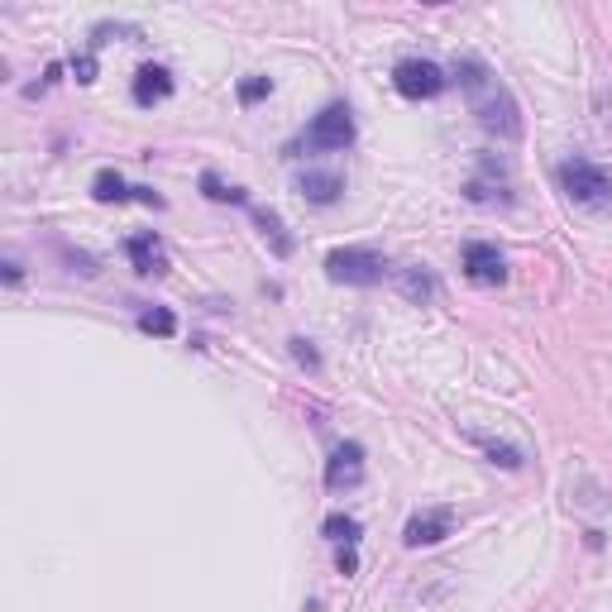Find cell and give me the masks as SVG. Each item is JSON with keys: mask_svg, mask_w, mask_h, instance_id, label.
Wrapping results in <instances>:
<instances>
[{"mask_svg": "<svg viewBox=\"0 0 612 612\" xmlns=\"http://www.w3.org/2000/svg\"><path fill=\"white\" fill-rule=\"evenodd\" d=\"M130 263L139 268V273H149V278H163L168 273V249H163V240L158 235H134L130 240Z\"/></svg>", "mask_w": 612, "mask_h": 612, "instance_id": "9c48e42d", "label": "cell"}, {"mask_svg": "<svg viewBox=\"0 0 612 612\" xmlns=\"http://www.w3.org/2000/svg\"><path fill=\"white\" fill-rule=\"evenodd\" d=\"M354 144V115L350 106H326L311 125H306V149L311 153H340V149H350Z\"/></svg>", "mask_w": 612, "mask_h": 612, "instance_id": "3957f363", "label": "cell"}, {"mask_svg": "<svg viewBox=\"0 0 612 612\" xmlns=\"http://www.w3.org/2000/svg\"><path fill=\"white\" fill-rule=\"evenodd\" d=\"M455 77H459V87H464V96H469V110L479 115L483 130L498 134V139H517V134H522V110H517V101H512V91L488 72L483 58L464 53V58L455 63Z\"/></svg>", "mask_w": 612, "mask_h": 612, "instance_id": "6da1fadb", "label": "cell"}, {"mask_svg": "<svg viewBox=\"0 0 612 612\" xmlns=\"http://www.w3.org/2000/svg\"><path fill=\"white\" fill-rule=\"evenodd\" d=\"M326 536H330V541H345V546H354V541H359V522H354V517H345V512H330V517H326Z\"/></svg>", "mask_w": 612, "mask_h": 612, "instance_id": "2e32d148", "label": "cell"}, {"mask_svg": "<svg viewBox=\"0 0 612 612\" xmlns=\"http://www.w3.org/2000/svg\"><path fill=\"white\" fill-rule=\"evenodd\" d=\"M268 91H273V82H268V77H249V82H240V101H244V106H254V101H263Z\"/></svg>", "mask_w": 612, "mask_h": 612, "instance_id": "d6986e66", "label": "cell"}, {"mask_svg": "<svg viewBox=\"0 0 612 612\" xmlns=\"http://www.w3.org/2000/svg\"><path fill=\"white\" fill-rule=\"evenodd\" d=\"M91 197L96 201H125L130 197V187H125V177L115 173V168H101L96 182H91Z\"/></svg>", "mask_w": 612, "mask_h": 612, "instance_id": "5bb4252c", "label": "cell"}, {"mask_svg": "<svg viewBox=\"0 0 612 612\" xmlns=\"http://www.w3.org/2000/svg\"><path fill=\"white\" fill-rule=\"evenodd\" d=\"M364 483V445L359 440H345L335 445V455L326 459V488L330 493H350Z\"/></svg>", "mask_w": 612, "mask_h": 612, "instance_id": "8992f818", "label": "cell"}, {"mask_svg": "<svg viewBox=\"0 0 612 612\" xmlns=\"http://www.w3.org/2000/svg\"><path fill=\"white\" fill-rule=\"evenodd\" d=\"M292 354H297V364H302V369H321V354L311 350V340H302V335H297V340H292Z\"/></svg>", "mask_w": 612, "mask_h": 612, "instance_id": "ffe728a7", "label": "cell"}, {"mask_svg": "<svg viewBox=\"0 0 612 612\" xmlns=\"http://www.w3.org/2000/svg\"><path fill=\"white\" fill-rule=\"evenodd\" d=\"M397 283H402V292H407L412 302H431V297H436V278H431V273H421V268H402V273H397Z\"/></svg>", "mask_w": 612, "mask_h": 612, "instance_id": "4fadbf2b", "label": "cell"}, {"mask_svg": "<svg viewBox=\"0 0 612 612\" xmlns=\"http://www.w3.org/2000/svg\"><path fill=\"white\" fill-rule=\"evenodd\" d=\"M72 72H77V82H96V58H77V63H72Z\"/></svg>", "mask_w": 612, "mask_h": 612, "instance_id": "44dd1931", "label": "cell"}, {"mask_svg": "<svg viewBox=\"0 0 612 612\" xmlns=\"http://www.w3.org/2000/svg\"><path fill=\"white\" fill-rule=\"evenodd\" d=\"M393 87L407 96V101H431L445 91V72L436 63H426V58H402L393 67Z\"/></svg>", "mask_w": 612, "mask_h": 612, "instance_id": "5b68a950", "label": "cell"}, {"mask_svg": "<svg viewBox=\"0 0 612 612\" xmlns=\"http://www.w3.org/2000/svg\"><path fill=\"white\" fill-rule=\"evenodd\" d=\"M139 330H144V335H158V340H168V335H177V316L173 311H163V306H149V311H139Z\"/></svg>", "mask_w": 612, "mask_h": 612, "instance_id": "9a60e30c", "label": "cell"}, {"mask_svg": "<svg viewBox=\"0 0 612 612\" xmlns=\"http://www.w3.org/2000/svg\"><path fill=\"white\" fill-rule=\"evenodd\" d=\"M201 187H206V197H211V201H235V206H244V192H240V187H225L216 173L201 177Z\"/></svg>", "mask_w": 612, "mask_h": 612, "instance_id": "ac0fdd59", "label": "cell"}, {"mask_svg": "<svg viewBox=\"0 0 612 612\" xmlns=\"http://www.w3.org/2000/svg\"><path fill=\"white\" fill-rule=\"evenodd\" d=\"M555 182L574 206H612V177L589 158H565L555 168Z\"/></svg>", "mask_w": 612, "mask_h": 612, "instance_id": "7a4b0ae2", "label": "cell"}, {"mask_svg": "<svg viewBox=\"0 0 612 612\" xmlns=\"http://www.w3.org/2000/svg\"><path fill=\"white\" fill-rule=\"evenodd\" d=\"M464 278L469 283H479V287H498L507 283V259L498 254V244H464Z\"/></svg>", "mask_w": 612, "mask_h": 612, "instance_id": "52a82bcc", "label": "cell"}, {"mask_svg": "<svg viewBox=\"0 0 612 612\" xmlns=\"http://www.w3.org/2000/svg\"><path fill=\"white\" fill-rule=\"evenodd\" d=\"M326 273L335 278V283L373 287V283H383L388 263H383V254H373V249H335V254L326 259Z\"/></svg>", "mask_w": 612, "mask_h": 612, "instance_id": "277c9868", "label": "cell"}, {"mask_svg": "<svg viewBox=\"0 0 612 612\" xmlns=\"http://www.w3.org/2000/svg\"><path fill=\"white\" fill-rule=\"evenodd\" d=\"M297 187H302V197L316 201V206H330V201L345 192V182H340L335 173H302L297 177Z\"/></svg>", "mask_w": 612, "mask_h": 612, "instance_id": "8fae6325", "label": "cell"}, {"mask_svg": "<svg viewBox=\"0 0 612 612\" xmlns=\"http://www.w3.org/2000/svg\"><path fill=\"white\" fill-rule=\"evenodd\" d=\"M254 220L263 225V235L273 240V249H278V254H292V240L283 235V220L273 216V211H254Z\"/></svg>", "mask_w": 612, "mask_h": 612, "instance_id": "e0dca14e", "label": "cell"}, {"mask_svg": "<svg viewBox=\"0 0 612 612\" xmlns=\"http://www.w3.org/2000/svg\"><path fill=\"white\" fill-rule=\"evenodd\" d=\"M359 569V555H354V546H345L340 550V574H354Z\"/></svg>", "mask_w": 612, "mask_h": 612, "instance_id": "7402d4cb", "label": "cell"}, {"mask_svg": "<svg viewBox=\"0 0 612 612\" xmlns=\"http://www.w3.org/2000/svg\"><path fill=\"white\" fill-rule=\"evenodd\" d=\"M450 522H455V512L450 507H426V512H412V522L402 531V541L412 550L421 546H440L445 536H450Z\"/></svg>", "mask_w": 612, "mask_h": 612, "instance_id": "ba28073f", "label": "cell"}, {"mask_svg": "<svg viewBox=\"0 0 612 612\" xmlns=\"http://www.w3.org/2000/svg\"><path fill=\"white\" fill-rule=\"evenodd\" d=\"M168 96H173V77H168V67L149 63V67H139V72H134V101H139V106H158V101H168Z\"/></svg>", "mask_w": 612, "mask_h": 612, "instance_id": "30bf717a", "label": "cell"}, {"mask_svg": "<svg viewBox=\"0 0 612 612\" xmlns=\"http://www.w3.org/2000/svg\"><path fill=\"white\" fill-rule=\"evenodd\" d=\"M474 445H479L493 464H503V469H522L526 464L522 450H517V445H507V440H493V436H479V431H474Z\"/></svg>", "mask_w": 612, "mask_h": 612, "instance_id": "7c38bea8", "label": "cell"}]
</instances>
